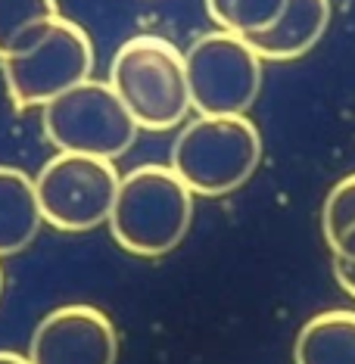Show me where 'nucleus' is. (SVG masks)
Returning <instances> with one entry per match:
<instances>
[{
  "instance_id": "obj_2",
  "label": "nucleus",
  "mask_w": 355,
  "mask_h": 364,
  "mask_svg": "<svg viewBox=\"0 0 355 364\" xmlns=\"http://www.w3.org/2000/svg\"><path fill=\"white\" fill-rule=\"evenodd\" d=\"M110 87L140 131H171L191 112L184 53L159 35H134L115 50Z\"/></svg>"
},
{
  "instance_id": "obj_15",
  "label": "nucleus",
  "mask_w": 355,
  "mask_h": 364,
  "mask_svg": "<svg viewBox=\"0 0 355 364\" xmlns=\"http://www.w3.org/2000/svg\"><path fill=\"white\" fill-rule=\"evenodd\" d=\"M334 277H337V284H340L343 293L355 299V262L334 259Z\"/></svg>"
},
{
  "instance_id": "obj_5",
  "label": "nucleus",
  "mask_w": 355,
  "mask_h": 364,
  "mask_svg": "<svg viewBox=\"0 0 355 364\" xmlns=\"http://www.w3.org/2000/svg\"><path fill=\"white\" fill-rule=\"evenodd\" d=\"M41 125L60 153L122 159L137 140V125L110 81L85 78L41 106Z\"/></svg>"
},
{
  "instance_id": "obj_6",
  "label": "nucleus",
  "mask_w": 355,
  "mask_h": 364,
  "mask_svg": "<svg viewBox=\"0 0 355 364\" xmlns=\"http://www.w3.org/2000/svg\"><path fill=\"white\" fill-rule=\"evenodd\" d=\"M184 75L196 115H246L262 94V60L234 31H206L187 47Z\"/></svg>"
},
{
  "instance_id": "obj_11",
  "label": "nucleus",
  "mask_w": 355,
  "mask_h": 364,
  "mask_svg": "<svg viewBox=\"0 0 355 364\" xmlns=\"http://www.w3.org/2000/svg\"><path fill=\"white\" fill-rule=\"evenodd\" d=\"M296 364H355V311L330 309L309 318L293 343Z\"/></svg>"
},
{
  "instance_id": "obj_16",
  "label": "nucleus",
  "mask_w": 355,
  "mask_h": 364,
  "mask_svg": "<svg viewBox=\"0 0 355 364\" xmlns=\"http://www.w3.org/2000/svg\"><path fill=\"white\" fill-rule=\"evenodd\" d=\"M330 252H334V259L355 262V225L343 230V234H340V240H337V243L330 246Z\"/></svg>"
},
{
  "instance_id": "obj_4",
  "label": "nucleus",
  "mask_w": 355,
  "mask_h": 364,
  "mask_svg": "<svg viewBox=\"0 0 355 364\" xmlns=\"http://www.w3.org/2000/svg\"><path fill=\"white\" fill-rule=\"evenodd\" d=\"M6 94L19 112L41 109L94 72V44L78 22L53 16L19 53L0 60Z\"/></svg>"
},
{
  "instance_id": "obj_18",
  "label": "nucleus",
  "mask_w": 355,
  "mask_h": 364,
  "mask_svg": "<svg viewBox=\"0 0 355 364\" xmlns=\"http://www.w3.org/2000/svg\"><path fill=\"white\" fill-rule=\"evenodd\" d=\"M0 296H4V268H0Z\"/></svg>"
},
{
  "instance_id": "obj_3",
  "label": "nucleus",
  "mask_w": 355,
  "mask_h": 364,
  "mask_svg": "<svg viewBox=\"0 0 355 364\" xmlns=\"http://www.w3.org/2000/svg\"><path fill=\"white\" fill-rule=\"evenodd\" d=\"M262 162V134L246 115H196L171 144L169 168L194 196L237 193Z\"/></svg>"
},
{
  "instance_id": "obj_13",
  "label": "nucleus",
  "mask_w": 355,
  "mask_h": 364,
  "mask_svg": "<svg viewBox=\"0 0 355 364\" xmlns=\"http://www.w3.org/2000/svg\"><path fill=\"white\" fill-rule=\"evenodd\" d=\"M287 0H206L212 22L240 38H253L268 31L284 13Z\"/></svg>"
},
{
  "instance_id": "obj_17",
  "label": "nucleus",
  "mask_w": 355,
  "mask_h": 364,
  "mask_svg": "<svg viewBox=\"0 0 355 364\" xmlns=\"http://www.w3.org/2000/svg\"><path fill=\"white\" fill-rule=\"evenodd\" d=\"M0 364H31L26 355H19V352H0Z\"/></svg>"
},
{
  "instance_id": "obj_9",
  "label": "nucleus",
  "mask_w": 355,
  "mask_h": 364,
  "mask_svg": "<svg viewBox=\"0 0 355 364\" xmlns=\"http://www.w3.org/2000/svg\"><path fill=\"white\" fill-rule=\"evenodd\" d=\"M330 26V0H287L280 19L262 35L246 38L250 47L265 63H290L300 60L324 38Z\"/></svg>"
},
{
  "instance_id": "obj_10",
  "label": "nucleus",
  "mask_w": 355,
  "mask_h": 364,
  "mask_svg": "<svg viewBox=\"0 0 355 364\" xmlns=\"http://www.w3.org/2000/svg\"><path fill=\"white\" fill-rule=\"evenodd\" d=\"M41 209L35 196V181L22 168L0 165V259L22 252L38 237Z\"/></svg>"
},
{
  "instance_id": "obj_8",
  "label": "nucleus",
  "mask_w": 355,
  "mask_h": 364,
  "mask_svg": "<svg viewBox=\"0 0 355 364\" xmlns=\"http://www.w3.org/2000/svg\"><path fill=\"white\" fill-rule=\"evenodd\" d=\"M26 358L31 364H115L119 333L94 305H63L38 321Z\"/></svg>"
},
{
  "instance_id": "obj_7",
  "label": "nucleus",
  "mask_w": 355,
  "mask_h": 364,
  "mask_svg": "<svg viewBox=\"0 0 355 364\" xmlns=\"http://www.w3.org/2000/svg\"><path fill=\"white\" fill-rule=\"evenodd\" d=\"M119 168L110 159L81 153H56L35 181L41 218L65 234H85L106 225L119 190Z\"/></svg>"
},
{
  "instance_id": "obj_14",
  "label": "nucleus",
  "mask_w": 355,
  "mask_h": 364,
  "mask_svg": "<svg viewBox=\"0 0 355 364\" xmlns=\"http://www.w3.org/2000/svg\"><path fill=\"white\" fill-rule=\"evenodd\" d=\"M355 225V175L337 181L330 187L324 209H321V230H324L327 246H334L346 228Z\"/></svg>"
},
{
  "instance_id": "obj_1",
  "label": "nucleus",
  "mask_w": 355,
  "mask_h": 364,
  "mask_svg": "<svg viewBox=\"0 0 355 364\" xmlns=\"http://www.w3.org/2000/svg\"><path fill=\"white\" fill-rule=\"evenodd\" d=\"M194 221V193L169 165H137L119 178L110 234L131 255L159 259L184 243Z\"/></svg>"
},
{
  "instance_id": "obj_12",
  "label": "nucleus",
  "mask_w": 355,
  "mask_h": 364,
  "mask_svg": "<svg viewBox=\"0 0 355 364\" xmlns=\"http://www.w3.org/2000/svg\"><path fill=\"white\" fill-rule=\"evenodd\" d=\"M53 16L56 0H0V60L19 53Z\"/></svg>"
}]
</instances>
